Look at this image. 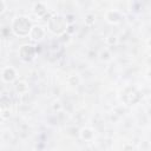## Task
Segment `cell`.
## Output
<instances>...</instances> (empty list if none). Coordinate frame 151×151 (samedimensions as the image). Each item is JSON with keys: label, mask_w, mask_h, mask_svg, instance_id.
Returning <instances> with one entry per match:
<instances>
[{"label": "cell", "mask_w": 151, "mask_h": 151, "mask_svg": "<svg viewBox=\"0 0 151 151\" xmlns=\"http://www.w3.org/2000/svg\"><path fill=\"white\" fill-rule=\"evenodd\" d=\"M32 27L33 26L31 25V21L26 17H18L12 22V29L19 37H25L27 34L29 35Z\"/></svg>", "instance_id": "cell-1"}, {"label": "cell", "mask_w": 151, "mask_h": 151, "mask_svg": "<svg viewBox=\"0 0 151 151\" xmlns=\"http://www.w3.org/2000/svg\"><path fill=\"white\" fill-rule=\"evenodd\" d=\"M33 54H34V50H33L32 46H29V45L21 46V48H20V55H21L22 59L28 60V59H31L33 57Z\"/></svg>", "instance_id": "cell-2"}, {"label": "cell", "mask_w": 151, "mask_h": 151, "mask_svg": "<svg viewBox=\"0 0 151 151\" xmlns=\"http://www.w3.org/2000/svg\"><path fill=\"white\" fill-rule=\"evenodd\" d=\"M29 37L33 40H39V39H41L44 37V31L39 26H33L31 32H29Z\"/></svg>", "instance_id": "cell-3"}, {"label": "cell", "mask_w": 151, "mask_h": 151, "mask_svg": "<svg viewBox=\"0 0 151 151\" xmlns=\"http://www.w3.org/2000/svg\"><path fill=\"white\" fill-rule=\"evenodd\" d=\"M15 78V71L12 67H6L2 70V79L5 81H12Z\"/></svg>", "instance_id": "cell-4"}]
</instances>
